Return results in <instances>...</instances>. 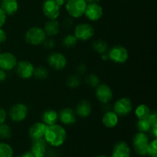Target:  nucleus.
<instances>
[{"label":"nucleus","instance_id":"6e6552de","mask_svg":"<svg viewBox=\"0 0 157 157\" xmlns=\"http://www.w3.org/2000/svg\"><path fill=\"white\" fill-rule=\"evenodd\" d=\"M133 110V104L127 98H120L113 105V111L118 117H125L131 113Z\"/></svg>","mask_w":157,"mask_h":157},{"label":"nucleus","instance_id":"ea45409f","mask_svg":"<svg viewBox=\"0 0 157 157\" xmlns=\"http://www.w3.org/2000/svg\"><path fill=\"white\" fill-rule=\"evenodd\" d=\"M6 77H7V75H6V71L0 69V82L4 81L6 79Z\"/></svg>","mask_w":157,"mask_h":157},{"label":"nucleus","instance_id":"37998d69","mask_svg":"<svg viewBox=\"0 0 157 157\" xmlns=\"http://www.w3.org/2000/svg\"><path fill=\"white\" fill-rule=\"evenodd\" d=\"M56 1H57V2L59 4V6H63V5H64V3L67 1V0H56Z\"/></svg>","mask_w":157,"mask_h":157},{"label":"nucleus","instance_id":"c85d7f7f","mask_svg":"<svg viewBox=\"0 0 157 157\" xmlns=\"http://www.w3.org/2000/svg\"><path fill=\"white\" fill-rule=\"evenodd\" d=\"M33 76L38 80H45L48 76V71L43 66H38L35 68Z\"/></svg>","mask_w":157,"mask_h":157},{"label":"nucleus","instance_id":"c03bdc74","mask_svg":"<svg viewBox=\"0 0 157 157\" xmlns=\"http://www.w3.org/2000/svg\"><path fill=\"white\" fill-rule=\"evenodd\" d=\"M88 3H98L101 0H85Z\"/></svg>","mask_w":157,"mask_h":157},{"label":"nucleus","instance_id":"4c0bfd02","mask_svg":"<svg viewBox=\"0 0 157 157\" xmlns=\"http://www.w3.org/2000/svg\"><path fill=\"white\" fill-rule=\"evenodd\" d=\"M7 39V35L6 32L3 30L2 28H0V44L4 43Z\"/></svg>","mask_w":157,"mask_h":157},{"label":"nucleus","instance_id":"423d86ee","mask_svg":"<svg viewBox=\"0 0 157 157\" xmlns=\"http://www.w3.org/2000/svg\"><path fill=\"white\" fill-rule=\"evenodd\" d=\"M94 29L91 25L88 23L79 24L75 27L74 35L78 40L81 41H87L90 39L94 35Z\"/></svg>","mask_w":157,"mask_h":157},{"label":"nucleus","instance_id":"473e14b6","mask_svg":"<svg viewBox=\"0 0 157 157\" xmlns=\"http://www.w3.org/2000/svg\"><path fill=\"white\" fill-rule=\"evenodd\" d=\"M86 83L91 87H97L100 84V79L96 75H89L85 79Z\"/></svg>","mask_w":157,"mask_h":157},{"label":"nucleus","instance_id":"0eeeda50","mask_svg":"<svg viewBox=\"0 0 157 157\" xmlns=\"http://www.w3.org/2000/svg\"><path fill=\"white\" fill-rule=\"evenodd\" d=\"M29 113V109L25 104L18 103L12 106L9 112L11 120L14 122H21L24 121Z\"/></svg>","mask_w":157,"mask_h":157},{"label":"nucleus","instance_id":"1a4fd4ad","mask_svg":"<svg viewBox=\"0 0 157 157\" xmlns=\"http://www.w3.org/2000/svg\"><path fill=\"white\" fill-rule=\"evenodd\" d=\"M60 8L56 0H45L43 3L42 11L48 19H57L60 15Z\"/></svg>","mask_w":157,"mask_h":157},{"label":"nucleus","instance_id":"9b49d317","mask_svg":"<svg viewBox=\"0 0 157 157\" xmlns=\"http://www.w3.org/2000/svg\"><path fill=\"white\" fill-rule=\"evenodd\" d=\"M47 61L49 65L55 70L61 71L67 65V58L60 52H52L48 56Z\"/></svg>","mask_w":157,"mask_h":157},{"label":"nucleus","instance_id":"a211bd4d","mask_svg":"<svg viewBox=\"0 0 157 157\" xmlns=\"http://www.w3.org/2000/svg\"><path fill=\"white\" fill-rule=\"evenodd\" d=\"M130 148L124 141H120L114 145L111 157H130Z\"/></svg>","mask_w":157,"mask_h":157},{"label":"nucleus","instance_id":"2f4dec72","mask_svg":"<svg viewBox=\"0 0 157 157\" xmlns=\"http://www.w3.org/2000/svg\"><path fill=\"white\" fill-rule=\"evenodd\" d=\"M147 155L150 157H157V140L155 138L153 140L149 143L147 150Z\"/></svg>","mask_w":157,"mask_h":157},{"label":"nucleus","instance_id":"7c9ffc66","mask_svg":"<svg viewBox=\"0 0 157 157\" xmlns=\"http://www.w3.org/2000/svg\"><path fill=\"white\" fill-rule=\"evenodd\" d=\"M12 136V130L5 123L0 124V138L2 139H9Z\"/></svg>","mask_w":157,"mask_h":157},{"label":"nucleus","instance_id":"5701e85b","mask_svg":"<svg viewBox=\"0 0 157 157\" xmlns=\"http://www.w3.org/2000/svg\"><path fill=\"white\" fill-rule=\"evenodd\" d=\"M41 121L47 126L57 124L58 121V113L55 110H46L41 115Z\"/></svg>","mask_w":157,"mask_h":157},{"label":"nucleus","instance_id":"7ed1b4c3","mask_svg":"<svg viewBox=\"0 0 157 157\" xmlns=\"http://www.w3.org/2000/svg\"><path fill=\"white\" fill-rule=\"evenodd\" d=\"M87 2L85 0H67L66 10L72 18H78L84 15Z\"/></svg>","mask_w":157,"mask_h":157},{"label":"nucleus","instance_id":"f704fd0d","mask_svg":"<svg viewBox=\"0 0 157 157\" xmlns=\"http://www.w3.org/2000/svg\"><path fill=\"white\" fill-rule=\"evenodd\" d=\"M43 44H44V47L46 48H48V49H51L52 48L55 47V41H54L53 39H52V38H45V40L44 41V42L42 43Z\"/></svg>","mask_w":157,"mask_h":157},{"label":"nucleus","instance_id":"39448f33","mask_svg":"<svg viewBox=\"0 0 157 157\" xmlns=\"http://www.w3.org/2000/svg\"><path fill=\"white\" fill-rule=\"evenodd\" d=\"M149 143V138L145 133L138 132L136 133L133 138V147L135 153L142 156L147 155Z\"/></svg>","mask_w":157,"mask_h":157},{"label":"nucleus","instance_id":"58836bf2","mask_svg":"<svg viewBox=\"0 0 157 157\" xmlns=\"http://www.w3.org/2000/svg\"><path fill=\"white\" fill-rule=\"evenodd\" d=\"M150 131L151 132L152 135L154 136V138H156L157 137V124H155V125L152 126Z\"/></svg>","mask_w":157,"mask_h":157},{"label":"nucleus","instance_id":"2eb2a0df","mask_svg":"<svg viewBox=\"0 0 157 157\" xmlns=\"http://www.w3.org/2000/svg\"><path fill=\"white\" fill-rule=\"evenodd\" d=\"M77 115L75 110L70 107H64L58 113V120L64 125H71L76 122Z\"/></svg>","mask_w":157,"mask_h":157},{"label":"nucleus","instance_id":"393cba45","mask_svg":"<svg viewBox=\"0 0 157 157\" xmlns=\"http://www.w3.org/2000/svg\"><path fill=\"white\" fill-rule=\"evenodd\" d=\"M92 47L95 52L101 54V55L105 54L108 50V44H107V41L102 39L95 40L93 42Z\"/></svg>","mask_w":157,"mask_h":157},{"label":"nucleus","instance_id":"de8ad7c7","mask_svg":"<svg viewBox=\"0 0 157 157\" xmlns=\"http://www.w3.org/2000/svg\"><path fill=\"white\" fill-rule=\"evenodd\" d=\"M18 157H19V156H18Z\"/></svg>","mask_w":157,"mask_h":157},{"label":"nucleus","instance_id":"bb28decb","mask_svg":"<svg viewBox=\"0 0 157 157\" xmlns=\"http://www.w3.org/2000/svg\"><path fill=\"white\" fill-rule=\"evenodd\" d=\"M81 78H80L79 75H70L66 79V84L70 88H76V87H79L81 85Z\"/></svg>","mask_w":157,"mask_h":157},{"label":"nucleus","instance_id":"aec40b11","mask_svg":"<svg viewBox=\"0 0 157 157\" xmlns=\"http://www.w3.org/2000/svg\"><path fill=\"white\" fill-rule=\"evenodd\" d=\"M119 117L114 111H107L102 117V123L107 128H114L118 124Z\"/></svg>","mask_w":157,"mask_h":157},{"label":"nucleus","instance_id":"c756f323","mask_svg":"<svg viewBox=\"0 0 157 157\" xmlns=\"http://www.w3.org/2000/svg\"><path fill=\"white\" fill-rule=\"evenodd\" d=\"M77 42H78L77 38L74 35H71V34L66 35L62 40V44L64 47L67 48H74L76 45Z\"/></svg>","mask_w":157,"mask_h":157},{"label":"nucleus","instance_id":"9d476101","mask_svg":"<svg viewBox=\"0 0 157 157\" xmlns=\"http://www.w3.org/2000/svg\"><path fill=\"white\" fill-rule=\"evenodd\" d=\"M16 69V74L21 79H30L33 77L35 67L31 62L28 61H21L17 63L15 67Z\"/></svg>","mask_w":157,"mask_h":157},{"label":"nucleus","instance_id":"a878e982","mask_svg":"<svg viewBox=\"0 0 157 157\" xmlns=\"http://www.w3.org/2000/svg\"><path fill=\"white\" fill-rule=\"evenodd\" d=\"M13 149L6 143H0V157H13Z\"/></svg>","mask_w":157,"mask_h":157},{"label":"nucleus","instance_id":"ddd939ff","mask_svg":"<svg viewBox=\"0 0 157 157\" xmlns=\"http://www.w3.org/2000/svg\"><path fill=\"white\" fill-rule=\"evenodd\" d=\"M18 61L15 55L11 52L0 53V69L4 71H11L16 66Z\"/></svg>","mask_w":157,"mask_h":157},{"label":"nucleus","instance_id":"f3484780","mask_svg":"<svg viewBox=\"0 0 157 157\" xmlns=\"http://www.w3.org/2000/svg\"><path fill=\"white\" fill-rule=\"evenodd\" d=\"M47 148V143L44 138L35 140L32 143L31 153L35 157H44Z\"/></svg>","mask_w":157,"mask_h":157},{"label":"nucleus","instance_id":"79ce46f5","mask_svg":"<svg viewBox=\"0 0 157 157\" xmlns=\"http://www.w3.org/2000/svg\"><path fill=\"white\" fill-rule=\"evenodd\" d=\"M19 157H35L33 156V154H32V153H31V151L29 152H26V153H23L21 156H20Z\"/></svg>","mask_w":157,"mask_h":157},{"label":"nucleus","instance_id":"dca6fc26","mask_svg":"<svg viewBox=\"0 0 157 157\" xmlns=\"http://www.w3.org/2000/svg\"><path fill=\"white\" fill-rule=\"evenodd\" d=\"M48 126L43 122H37L31 126L29 130V136L32 140L44 138Z\"/></svg>","mask_w":157,"mask_h":157},{"label":"nucleus","instance_id":"49530a36","mask_svg":"<svg viewBox=\"0 0 157 157\" xmlns=\"http://www.w3.org/2000/svg\"><path fill=\"white\" fill-rule=\"evenodd\" d=\"M0 53H1V49H0Z\"/></svg>","mask_w":157,"mask_h":157},{"label":"nucleus","instance_id":"b1692460","mask_svg":"<svg viewBox=\"0 0 157 157\" xmlns=\"http://www.w3.org/2000/svg\"><path fill=\"white\" fill-rule=\"evenodd\" d=\"M151 110L150 107L146 104H140L135 110V115L138 120L147 119L150 115Z\"/></svg>","mask_w":157,"mask_h":157},{"label":"nucleus","instance_id":"6ab92c4d","mask_svg":"<svg viewBox=\"0 0 157 157\" xmlns=\"http://www.w3.org/2000/svg\"><path fill=\"white\" fill-rule=\"evenodd\" d=\"M92 111V106L90 101L87 100H82L80 101L75 108V113L77 116L82 118H86L90 116Z\"/></svg>","mask_w":157,"mask_h":157},{"label":"nucleus","instance_id":"f8f14e48","mask_svg":"<svg viewBox=\"0 0 157 157\" xmlns=\"http://www.w3.org/2000/svg\"><path fill=\"white\" fill-rule=\"evenodd\" d=\"M95 94L98 101L102 104H108L113 96L112 89L106 84H100L96 87Z\"/></svg>","mask_w":157,"mask_h":157},{"label":"nucleus","instance_id":"a19ab883","mask_svg":"<svg viewBox=\"0 0 157 157\" xmlns=\"http://www.w3.org/2000/svg\"><path fill=\"white\" fill-rule=\"evenodd\" d=\"M77 70H78V71L79 72V73H84L86 71V66L83 64H80V65L78 66V67H77Z\"/></svg>","mask_w":157,"mask_h":157},{"label":"nucleus","instance_id":"c9c22d12","mask_svg":"<svg viewBox=\"0 0 157 157\" xmlns=\"http://www.w3.org/2000/svg\"><path fill=\"white\" fill-rule=\"evenodd\" d=\"M6 18H7V15L0 7V28H2L5 25L6 21Z\"/></svg>","mask_w":157,"mask_h":157},{"label":"nucleus","instance_id":"4468645a","mask_svg":"<svg viewBox=\"0 0 157 157\" xmlns=\"http://www.w3.org/2000/svg\"><path fill=\"white\" fill-rule=\"evenodd\" d=\"M103 8L98 3H89L87 5L84 15L92 21H98L102 17Z\"/></svg>","mask_w":157,"mask_h":157},{"label":"nucleus","instance_id":"72a5a7b5","mask_svg":"<svg viewBox=\"0 0 157 157\" xmlns=\"http://www.w3.org/2000/svg\"><path fill=\"white\" fill-rule=\"evenodd\" d=\"M147 120L150 121V123L151 124V125H155L157 124V113L156 111H151L150 112V115L147 117Z\"/></svg>","mask_w":157,"mask_h":157},{"label":"nucleus","instance_id":"20e7f679","mask_svg":"<svg viewBox=\"0 0 157 157\" xmlns=\"http://www.w3.org/2000/svg\"><path fill=\"white\" fill-rule=\"evenodd\" d=\"M107 55L110 61L117 64H124L129 58L128 51L122 45H115L110 48Z\"/></svg>","mask_w":157,"mask_h":157},{"label":"nucleus","instance_id":"4be33fe9","mask_svg":"<svg viewBox=\"0 0 157 157\" xmlns=\"http://www.w3.org/2000/svg\"><path fill=\"white\" fill-rule=\"evenodd\" d=\"M3 11L7 15H12L17 12L18 9V3L17 0H1V6Z\"/></svg>","mask_w":157,"mask_h":157},{"label":"nucleus","instance_id":"e433bc0d","mask_svg":"<svg viewBox=\"0 0 157 157\" xmlns=\"http://www.w3.org/2000/svg\"><path fill=\"white\" fill-rule=\"evenodd\" d=\"M6 117H7V114H6V110L2 108V107H0V124H3L5 122Z\"/></svg>","mask_w":157,"mask_h":157},{"label":"nucleus","instance_id":"f03ea898","mask_svg":"<svg viewBox=\"0 0 157 157\" xmlns=\"http://www.w3.org/2000/svg\"><path fill=\"white\" fill-rule=\"evenodd\" d=\"M47 38L44 29L38 26H34L30 28L26 32L25 39L26 42L32 45H39L42 44L45 38Z\"/></svg>","mask_w":157,"mask_h":157},{"label":"nucleus","instance_id":"f257e3e1","mask_svg":"<svg viewBox=\"0 0 157 157\" xmlns=\"http://www.w3.org/2000/svg\"><path fill=\"white\" fill-rule=\"evenodd\" d=\"M67 138V132L62 126L59 124H53L48 126L44 133V139L48 144L55 147H61L65 142Z\"/></svg>","mask_w":157,"mask_h":157},{"label":"nucleus","instance_id":"cd10ccee","mask_svg":"<svg viewBox=\"0 0 157 157\" xmlns=\"http://www.w3.org/2000/svg\"><path fill=\"white\" fill-rule=\"evenodd\" d=\"M151 127V124H150V121L147 119L138 120L137 122H136V128L139 130V132L146 133L147 132L150 131Z\"/></svg>","mask_w":157,"mask_h":157},{"label":"nucleus","instance_id":"a18cd8bd","mask_svg":"<svg viewBox=\"0 0 157 157\" xmlns=\"http://www.w3.org/2000/svg\"><path fill=\"white\" fill-rule=\"evenodd\" d=\"M96 157H107V156H105V155H99V156H98Z\"/></svg>","mask_w":157,"mask_h":157},{"label":"nucleus","instance_id":"412c9836","mask_svg":"<svg viewBox=\"0 0 157 157\" xmlns=\"http://www.w3.org/2000/svg\"><path fill=\"white\" fill-rule=\"evenodd\" d=\"M44 31L46 35L49 37L56 36L60 32V24L57 19H49L44 26Z\"/></svg>","mask_w":157,"mask_h":157}]
</instances>
